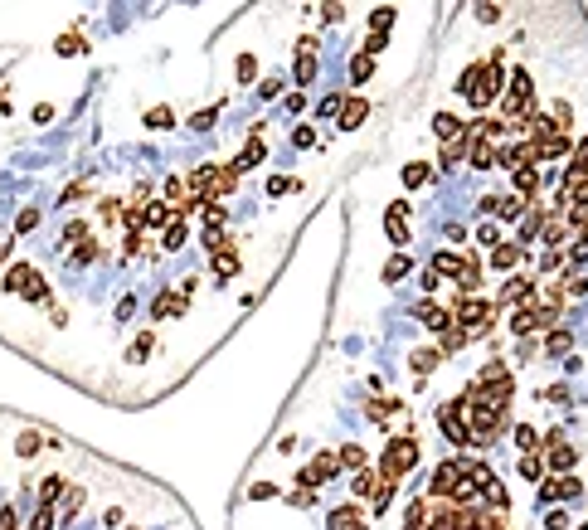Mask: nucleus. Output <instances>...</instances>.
<instances>
[{
	"label": "nucleus",
	"mask_w": 588,
	"mask_h": 530,
	"mask_svg": "<svg viewBox=\"0 0 588 530\" xmlns=\"http://www.w3.org/2000/svg\"><path fill=\"white\" fill-rule=\"evenodd\" d=\"M496 214H501V219H515V214H525V199H520V195L496 199Z\"/></svg>",
	"instance_id": "nucleus-30"
},
{
	"label": "nucleus",
	"mask_w": 588,
	"mask_h": 530,
	"mask_svg": "<svg viewBox=\"0 0 588 530\" xmlns=\"http://www.w3.org/2000/svg\"><path fill=\"white\" fill-rule=\"evenodd\" d=\"M545 443H550V467H559V472L569 477V467H574V447L564 443L559 433H550V438H545Z\"/></svg>",
	"instance_id": "nucleus-8"
},
{
	"label": "nucleus",
	"mask_w": 588,
	"mask_h": 530,
	"mask_svg": "<svg viewBox=\"0 0 588 530\" xmlns=\"http://www.w3.org/2000/svg\"><path fill=\"white\" fill-rule=\"evenodd\" d=\"M545 530H574V521H569V511H559V506H555V511L545 516Z\"/></svg>",
	"instance_id": "nucleus-38"
},
{
	"label": "nucleus",
	"mask_w": 588,
	"mask_h": 530,
	"mask_svg": "<svg viewBox=\"0 0 588 530\" xmlns=\"http://www.w3.org/2000/svg\"><path fill=\"white\" fill-rule=\"evenodd\" d=\"M579 530H588V526H579Z\"/></svg>",
	"instance_id": "nucleus-57"
},
{
	"label": "nucleus",
	"mask_w": 588,
	"mask_h": 530,
	"mask_svg": "<svg viewBox=\"0 0 588 530\" xmlns=\"http://www.w3.org/2000/svg\"><path fill=\"white\" fill-rule=\"evenodd\" d=\"M530 287H535L530 278H510V282H506V292H501V297H506V302H530Z\"/></svg>",
	"instance_id": "nucleus-18"
},
{
	"label": "nucleus",
	"mask_w": 588,
	"mask_h": 530,
	"mask_svg": "<svg viewBox=\"0 0 588 530\" xmlns=\"http://www.w3.org/2000/svg\"><path fill=\"white\" fill-rule=\"evenodd\" d=\"M438 365H443V350H413V370H418V380L433 375Z\"/></svg>",
	"instance_id": "nucleus-15"
},
{
	"label": "nucleus",
	"mask_w": 588,
	"mask_h": 530,
	"mask_svg": "<svg viewBox=\"0 0 588 530\" xmlns=\"http://www.w3.org/2000/svg\"><path fill=\"white\" fill-rule=\"evenodd\" d=\"M277 93H282V83H277V78H267V83L258 88V98H277Z\"/></svg>",
	"instance_id": "nucleus-55"
},
{
	"label": "nucleus",
	"mask_w": 588,
	"mask_h": 530,
	"mask_svg": "<svg viewBox=\"0 0 588 530\" xmlns=\"http://www.w3.org/2000/svg\"><path fill=\"white\" fill-rule=\"evenodd\" d=\"M555 350H569V336L564 331H550V355H555Z\"/></svg>",
	"instance_id": "nucleus-52"
},
{
	"label": "nucleus",
	"mask_w": 588,
	"mask_h": 530,
	"mask_svg": "<svg viewBox=\"0 0 588 530\" xmlns=\"http://www.w3.org/2000/svg\"><path fill=\"white\" fill-rule=\"evenodd\" d=\"M462 482H467L462 462H443V467H433V477H428V497H433V502H438V497H453Z\"/></svg>",
	"instance_id": "nucleus-3"
},
{
	"label": "nucleus",
	"mask_w": 588,
	"mask_h": 530,
	"mask_svg": "<svg viewBox=\"0 0 588 530\" xmlns=\"http://www.w3.org/2000/svg\"><path fill=\"white\" fill-rule=\"evenodd\" d=\"M491 263H496V268H515V263H520V249H515V244H501V249L491 253Z\"/></svg>",
	"instance_id": "nucleus-26"
},
{
	"label": "nucleus",
	"mask_w": 588,
	"mask_h": 530,
	"mask_svg": "<svg viewBox=\"0 0 588 530\" xmlns=\"http://www.w3.org/2000/svg\"><path fill=\"white\" fill-rule=\"evenodd\" d=\"M355 521H360V511H355V506H341V511H331L326 526L331 530H355Z\"/></svg>",
	"instance_id": "nucleus-19"
},
{
	"label": "nucleus",
	"mask_w": 588,
	"mask_h": 530,
	"mask_svg": "<svg viewBox=\"0 0 588 530\" xmlns=\"http://www.w3.org/2000/svg\"><path fill=\"white\" fill-rule=\"evenodd\" d=\"M370 73H374V58H365V54H355V58H350V78H355V83H365Z\"/></svg>",
	"instance_id": "nucleus-29"
},
{
	"label": "nucleus",
	"mask_w": 588,
	"mask_h": 530,
	"mask_svg": "<svg viewBox=\"0 0 588 530\" xmlns=\"http://www.w3.org/2000/svg\"><path fill=\"white\" fill-rule=\"evenodd\" d=\"M146 127H156V132L165 127V132H170V127H175V112H170V108H151V112H146Z\"/></svg>",
	"instance_id": "nucleus-25"
},
{
	"label": "nucleus",
	"mask_w": 588,
	"mask_h": 530,
	"mask_svg": "<svg viewBox=\"0 0 588 530\" xmlns=\"http://www.w3.org/2000/svg\"><path fill=\"white\" fill-rule=\"evenodd\" d=\"M384 234H389V239H394V244H408V224H403V214H394V209H389V214H384Z\"/></svg>",
	"instance_id": "nucleus-14"
},
{
	"label": "nucleus",
	"mask_w": 588,
	"mask_h": 530,
	"mask_svg": "<svg viewBox=\"0 0 588 530\" xmlns=\"http://www.w3.org/2000/svg\"><path fill=\"white\" fill-rule=\"evenodd\" d=\"M486 321H491V307L462 292V297H457V311H453V326H462L467 336H472V331L481 336V331H486Z\"/></svg>",
	"instance_id": "nucleus-2"
},
{
	"label": "nucleus",
	"mask_w": 588,
	"mask_h": 530,
	"mask_svg": "<svg viewBox=\"0 0 588 530\" xmlns=\"http://www.w3.org/2000/svg\"><path fill=\"white\" fill-rule=\"evenodd\" d=\"M579 244H588V224H584V234H579Z\"/></svg>",
	"instance_id": "nucleus-56"
},
{
	"label": "nucleus",
	"mask_w": 588,
	"mask_h": 530,
	"mask_svg": "<svg viewBox=\"0 0 588 530\" xmlns=\"http://www.w3.org/2000/svg\"><path fill=\"white\" fill-rule=\"evenodd\" d=\"M306 472H311V482H316V487H326V482H331V477L341 472V457H336V452H316V457H311V467H306Z\"/></svg>",
	"instance_id": "nucleus-7"
},
{
	"label": "nucleus",
	"mask_w": 588,
	"mask_h": 530,
	"mask_svg": "<svg viewBox=\"0 0 588 530\" xmlns=\"http://www.w3.org/2000/svg\"><path fill=\"white\" fill-rule=\"evenodd\" d=\"M496 93H501V63H481V68H477V88H472V98H467V103L486 108Z\"/></svg>",
	"instance_id": "nucleus-4"
},
{
	"label": "nucleus",
	"mask_w": 588,
	"mask_h": 530,
	"mask_svg": "<svg viewBox=\"0 0 588 530\" xmlns=\"http://www.w3.org/2000/svg\"><path fill=\"white\" fill-rule=\"evenodd\" d=\"M248 497H253V502H267V497H277V487H272V482H253Z\"/></svg>",
	"instance_id": "nucleus-44"
},
{
	"label": "nucleus",
	"mask_w": 588,
	"mask_h": 530,
	"mask_svg": "<svg viewBox=\"0 0 588 530\" xmlns=\"http://www.w3.org/2000/svg\"><path fill=\"white\" fill-rule=\"evenodd\" d=\"M292 141L301 146V151H306V146H316V132H311V127H296V132H292Z\"/></svg>",
	"instance_id": "nucleus-46"
},
{
	"label": "nucleus",
	"mask_w": 588,
	"mask_h": 530,
	"mask_svg": "<svg viewBox=\"0 0 588 530\" xmlns=\"http://www.w3.org/2000/svg\"><path fill=\"white\" fill-rule=\"evenodd\" d=\"M15 452H20V457H34V452H39V433H20Z\"/></svg>",
	"instance_id": "nucleus-41"
},
{
	"label": "nucleus",
	"mask_w": 588,
	"mask_h": 530,
	"mask_svg": "<svg viewBox=\"0 0 588 530\" xmlns=\"http://www.w3.org/2000/svg\"><path fill=\"white\" fill-rule=\"evenodd\" d=\"M214 268H219V278H229L239 268V253H214Z\"/></svg>",
	"instance_id": "nucleus-40"
},
{
	"label": "nucleus",
	"mask_w": 588,
	"mask_h": 530,
	"mask_svg": "<svg viewBox=\"0 0 588 530\" xmlns=\"http://www.w3.org/2000/svg\"><path fill=\"white\" fill-rule=\"evenodd\" d=\"M180 219V209H170L165 199H156V204H146V214H141V224H175Z\"/></svg>",
	"instance_id": "nucleus-10"
},
{
	"label": "nucleus",
	"mask_w": 588,
	"mask_h": 530,
	"mask_svg": "<svg viewBox=\"0 0 588 530\" xmlns=\"http://www.w3.org/2000/svg\"><path fill=\"white\" fill-rule=\"evenodd\" d=\"M365 112H370V103H365V98H350L346 108H341V132H355V127L365 122Z\"/></svg>",
	"instance_id": "nucleus-9"
},
{
	"label": "nucleus",
	"mask_w": 588,
	"mask_h": 530,
	"mask_svg": "<svg viewBox=\"0 0 588 530\" xmlns=\"http://www.w3.org/2000/svg\"><path fill=\"white\" fill-rule=\"evenodd\" d=\"M263 151H267V146H263V137H253L248 146H243V156L234 161V170H248V166H258V161H263Z\"/></svg>",
	"instance_id": "nucleus-11"
},
{
	"label": "nucleus",
	"mask_w": 588,
	"mask_h": 530,
	"mask_svg": "<svg viewBox=\"0 0 588 530\" xmlns=\"http://www.w3.org/2000/svg\"><path fill=\"white\" fill-rule=\"evenodd\" d=\"M63 497V477H44V487H39V506L53 511V502Z\"/></svg>",
	"instance_id": "nucleus-13"
},
{
	"label": "nucleus",
	"mask_w": 588,
	"mask_h": 530,
	"mask_svg": "<svg viewBox=\"0 0 588 530\" xmlns=\"http://www.w3.org/2000/svg\"><path fill=\"white\" fill-rule=\"evenodd\" d=\"M462 341H467V331H462V326H453V331L443 336V350H457V345H462Z\"/></svg>",
	"instance_id": "nucleus-47"
},
{
	"label": "nucleus",
	"mask_w": 588,
	"mask_h": 530,
	"mask_svg": "<svg viewBox=\"0 0 588 530\" xmlns=\"http://www.w3.org/2000/svg\"><path fill=\"white\" fill-rule=\"evenodd\" d=\"M579 492H584V487H579V477H559V482H545V487H540V502L550 506V502H574V497H579Z\"/></svg>",
	"instance_id": "nucleus-6"
},
{
	"label": "nucleus",
	"mask_w": 588,
	"mask_h": 530,
	"mask_svg": "<svg viewBox=\"0 0 588 530\" xmlns=\"http://www.w3.org/2000/svg\"><path fill=\"white\" fill-rule=\"evenodd\" d=\"M545 239H550V249H555V244L564 239V224H545Z\"/></svg>",
	"instance_id": "nucleus-53"
},
{
	"label": "nucleus",
	"mask_w": 588,
	"mask_h": 530,
	"mask_svg": "<svg viewBox=\"0 0 588 530\" xmlns=\"http://www.w3.org/2000/svg\"><path fill=\"white\" fill-rule=\"evenodd\" d=\"M34 224H39V209H20V219H15V229H20V234H29Z\"/></svg>",
	"instance_id": "nucleus-45"
},
{
	"label": "nucleus",
	"mask_w": 588,
	"mask_h": 530,
	"mask_svg": "<svg viewBox=\"0 0 588 530\" xmlns=\"http://www.w3.org/2000/svg\"><path fill=\"white\" fill-rule=\"evenodd\" d=\"M510 331H515V336H530V331H535V311H515V316H510Z\"/></svg>",
	"instance_id": "nucleus-34"
},
{
	"label": "nucleus",
	"mask_w": 588,
	"mask_h": 530,
	"mask_svg": "<svg viewBox=\"0 0 588 530\" xmlns=\"http://www.w3.org/2000/svg\"><path fill=\"white\" fill-rule=\"evenodd\" d=\"M403 273H408V258H403V253H399V258H389V263H384V282H399Z\"/></svg>",
	"instance_id": "nucleus-35"
},
{
	"label": "nucleus",
	"mask_w": 588,
	"mask_h": 530,
	"mask_svg": "<svg viewBox=\"0 0 588 530\" xmlns=\"http://www.w3.org/2000/svg\"><path fill=\"white\" fill-rule=\"evenodd\" d=\"M20 297H29V302H44V297H49V282H44L39 273H34V278H29V287L20 292Z\"/></svg>",
	"instance_id": "nucleus-33"
},
{
	"label": "nucleus",
	"mask_w": 588,
	"mask_h": 530,
	"mask_svg": "<svg viewBox=\"0 0 588 530\" xmlns=\"http://www.w3.org/2000/svg\"><path fill=\"white\" fill-rule=\"evenodd\" d=\"M311 78H316V58L301 54V58H296V83H311Z\"/></svg>",
	"instance_id": "nucleus-36"
},
{
	"label": "nucleus",
	"mask_w": 588,
	"mask_h": 530,
	"mask_svg": "<svg viewBox=\"0 0 588 530\" xmlns=\"http://www.w3.org/2000/svg\"><path fill=\"white\" fill-rule=\"evenodd\" d=\"M53 49H58L63 58H73V54H83V39H78V34H58V44H53Z\"/></svg>",
	"instance_id": "nucleus-32"
},
{
	"label": "nucleus",
	"mask_w": 588,
	"mask_h": 530,
	"mask_svg": "<svg viewBox=\"0 0 588 530\" xmlns=\"http://www.w3.org/2000/svg\"><path fill=\"white\" fill-rule=\"evenodd\" d=\"M535 185H540V180H535V170H515V190H520V199L535 195Z\"/></svg>",
	"instance_id": "nucleus-39"
},
{
	"label": "nucleus",
	"mask_w": 588,
	"mask_h": 530,
	"mask_svg": "<svg viewBox=\"0 0 588 530\" xmlns=\"http://www.w3.org/2000/svg\"><path fill=\"white\" fill-rule=\"evenodd\" d=\"M501 20V5H477V25H496Z\"/></svg>",
	"instance_id": "nucleus-43"
},
{
	"label": "nucleus",
	"mask_w": 588,
	"mask_h": 530,
	"mask_svg": "<svg viewBox=\"0 0 588 530\" xmlns=\"http://www.w3.org/2000/svg\"><path fill=\"white\" fill-rule=\"evenodd\" d=\"M438 273L462 278V258H457V253H438V258H433V278H438Z\"/></svg>",
	"instance_id": "nucleus-16"
},
{
	"label": "nucleus",
	"mask_w": 588,
	"mask_h": 530,
	"mask_svg": "<svg viewBox=\"0 0 588 530\" xmlns=\"http://www.w3.org/2000/svg\"><path fill=\"white\" fill-rule=\"evenodd\" d=\"M0 530H20V516H15V511H10V506H5V511H0Z\"/></svg>",
	"instance_id": "nucleus-50"
},
{
	"label": "nucleus",
	"mask_w": 588,
	"mask_h": 530,
	"mask_svg": "<svg viewBox=\"0 0 588 530\" xmlns=\"http://www.w3.org/2000/svg\"><path fill=\"white\" fill-rule=\"evenodd\" d=\"M336 457H341V467H355V472H365V447L346 443V447H341V452H336Z\"/></svg>",
	"instance_id": "nucleus-21"
},
{
	"label": "nucleus",
	"mask_w": 588,
	"mask_h": 530,
	"mask_svg": "<svg viewBox=\"0 0 588 530\" xmlns=\"http://www.w3.org/2000/svg\"><path fill=\"white\" fill-rule=\"evenodd\" d=\"M267 190H272V195H287V190H296V180H292V175H272Z\"/></svg>",
	"instance_id": "nucleus-42"
},
{
	"label": "nucleus",
	"mask_w": 588,
	"mask_h": 530,
	"mask_svg": "<svg viewBox=\"0 0 588 530\" xmlns=\"http://www.w3.org/2000/svg\"><path fill=\"white\" fill-rule=\"evenodd\" d=\"M379 49H384V34H370V39H365V58L379 54Z\"/></svg>",
	"instance_id": "nucleus-54"
},
{
	"label": "nucleus",
	"mask_w": 588,
	"mask_h": 530,
	"mask_svg": "<svg viewBox=\"0 0 588 530\" xmlns=\"http://www.w3.org/2000/svg\"><path fill=\"white\" fill-rule=\"evenodd\" d=\"M93 258H98V244L88 239V244H83V249H78V258H73V263H93Z\"/></svg>",
	"instance_id": "nucleus-51"
},
{
	"label": "nucleus",
	"mask_w": 588,
	"mask_h": 530,
	"mask_svg": "<svg viewBox=\"0 0 588 530\" xmlns=\"http://www.w3.org/2000/svg\"><path fill=\"white\" fill-rule=\"evenodd\" d=\"M151 311H156V316H175V311H185V297H165V292H160Z\"/></svg>",
	"instance_id": "nucleus-28"
},
{
	"label": "nucleus",
	"mask_w": 588,
	"mask_h": 530,
	"mask_svg": "<svg viewBox=\"0 0 588 530\" xmlns=\"http://www.w3.org/2000/svg\"><path fill=\"white\" fill-rule=\"evenodd\" d=\"M180 244H185V224H180V219H175V224H165V239H160V249H165V253H175Z\"/></svg>",
	"instance_id": "nucleus-23"
},
{
	"label": "nucleus",
	"mask_w": 588,
	"mask_h": 530,
	"mask_svg": "<svg viewBox=\"0 0 588 530\" xmlns=\"http://www.w3.org/2000/svg\"><path fill=\"white\" fill-rule=\"evenodd\" d=\"M540 472H545V462H540L535 452H525V457H520V477H525V482H535Z\"/></svg>",
	"instance_id": "nucleus-37"
},
{
	"label": "nucleus",
	"mask_w": 588,
	"mask_h": 530,
	"mask_svg": "<svg viewBox=\"0 0 588 530\" xmlns=\"http://www.w3.org/2000/svg\"><path fill=\"white\" fill-rule=\"evenodd\" d=\"M253 73H258V63H253V54H243V58H239V78H243V83H248Z\"/></svg>",
	"instance_id": "nucleus-49"
},
{
	"label": "nucleus",
	"mask_w": 588,
	"mask_h": 530,
	"mask_svg": "<svg viewBox=\"0 0 588 530\" xmlns=\"http://www.w3.org/2000/svg\"><path fill=\"white\" fill-rule=\"evenodd\" d=\"M433 137H438V141H448V146H462V137H467V127L457 122L453 112H438V117H433Z\"/></svg>",
	"instance_id": "nucleus-5"
},
{
	"label": "nucleus",
	"mask_w": 588,
	"mask_h": 530,
	"mask_svg": "<svg viewBox=\"0 0 588 530\" xmlns=\"http://www.w3.org/2000/svg\"><path fill=\"white\" fill-rule=\"evenodd\" d=\"M491 161H496V151H491V141H477V137H472V166H477V170H486V166H491Z\"/></svg>",
	"instance_id": "nucleus-22"
},
{
	"label": "nucleus",
	"mask_w": 588,
	"mask_h": 530,
	"mask_svg": "<svg viewBox=\"0 0 588 530\" xmlns=\"http://www.w3.org/2000/svg\"><path fill=\"white\" fill-rule=\"evenodd\" d=\"M481 497H486V502H491V506H506V502H510V497H506V487H501L496 477H491V482L481 487Z\"/></svg>",
	"instance_id": "nucleus-31"
},
{
	"label": "nucleus",
	"mask_w": 588,
	"mask_h": 530,
	"mask_svg": "<svg viewBox=\"0 0 588 530\" xmlns=\"http://www.w3.org/2000/svg\"><path fill=\"white\" fill-rule=\"evenodd\" d=\"M360 530H365V526H360Z\"/></svg>",
	"instance_id": "nucleus-58"
},
{
	"label": "nucleus",
	"mask_w": 588,
	"mask_h": 530,
	"mask_svg": "<svg viewBox=\"0 0 588 530\" xmlns=\"http://www.w3.org/2000/svg\"><path fill=\"white\" fill-rule=\"evenodd\" d=\"M428 175H433V166H428V161H413V166H403V185L418 190V185H428Z\"/></svg>",
	"instance_id": "nucleus-20"
},
{
	"label": "nucleus",
	"mask_w": 588,
	"mask_h": 530,
	"mask_svg": "<svg viewBox=\"0 0 588 530\" xmlns=\"http://www.w3.org/2000/svg\"><path fill=\"white\" fill-rule=\"evenodd\" d=\"M29 278H34V268H29V263H15V268L5 273V287H10V292H25Z\"/></svg>",
	"instance_id": "nucleus-12"
},
{
	"label": "nucleus",
	"mask_w": 588,
	"mask_h": 530,
	"mask_svg": "<svg viewBox=\"0 0 588 530\" xmlns=\"http://www.w3.org/2000/svg\"><path fill=\"white\" fill-rule=\"evenodd\" d=\"M151 345H156V341H151V336H141V341L132 345V360H146V355H151Z\"/></svg>",
	"instance_id": "nucleus-48"
},
{
	"label": "nucleus",
	"mask_w": 588,
	"mask_h": 530,
	"mask_svg": "<svg viewBox=\"0 0 588 530\" xmlns=\"http://www.w3.org/2000/svg\"><path fill=\"white\" fill-rule=\"evenodd\" d=\"M394 15H399V10H389V5H379V10H370V29H374V34H384V29L394 25Z\"/></svg>",
	"instance_id": "nucleus-24"
},
{
	"label": "nucleus",
	"mask_w": 588,
	"mask_h": 530,
	"mask_svg": "<svg viewBox=\"0 0 588 530\" xmlns=\"http://www.w3.org/2000/svg\"><path fill=\"white\" fill-rule=\"evenodd\" d=\"M350 492H355V497H374V492H379V477L374 472H355L350 477Z\"/></svg>",
	"instance_id": "nucleus-17"
},
{
	"label": "nucleus",
	"mask_w": 588,
	"mask_h": 530,
	"mask_svg": "<svg viewBox=\"0 0 588 530\" xmlns=\"http://www.w3.org/2000/svg\"><path fill=\"white\" fill-rule=\"evenodd\" d=\"M515 447H525V452H535V447H540V433H535L530 423H515Z\"/></svg>",
	"instance_id": "nucleus-27"
},
{
	"label": "nucleus",
	"mask_w": 588,
	"mask_h": 530,
	"mask_svg": "<svg viewBox=\"0 0 588 530\" xmlns=\"http://www.w3.org/2000/svg\"><path fill=\"white\" fill-rule=\"evenodd\" d=\"M413 462H418V443H413V438H399V443H389V452H384V472H379V482H389V487H394V482H399V477L408 472Z\"/></svg>",
	"instance_id": "nucleus-1"
}]
</instances>
